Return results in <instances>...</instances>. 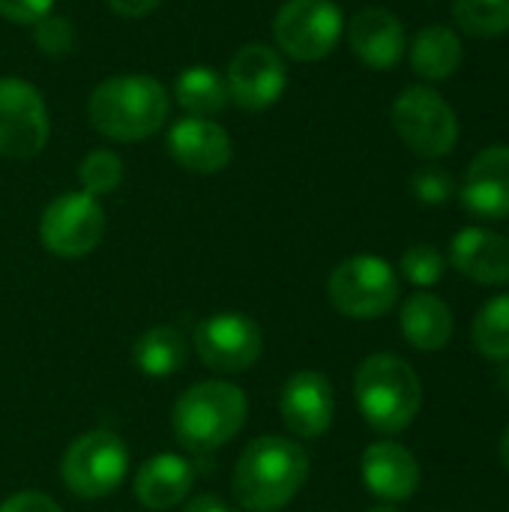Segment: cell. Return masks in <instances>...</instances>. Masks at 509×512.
I'll return each instance as SVG.
<instances>
[{"label": "cell", "mask_w": 509, "mask_h": 512, "mask_svg": "<svg viewBox=\"0 0 509 512\" xmlns=\"http://www.w3.org/2000/svg\"><path fill=\"white\" fill-rule=\"evenodd\" d=\"M309 480V453L282 435L255 438L237 459L231 489L246 512H279Z\"/></svg>", "instance_id": "1"}, {"label": "cell", "mask_w": 509, "mask_h": 512, "mask_svg": "<svg viewBox=\"0 0 509 512\" xmlns=\"http://www.w3.org/2000/svg\"><path fill=\"white\" fill-rule=\"evenodd\" d=\"M249 417L246 393L228 381H201L180 393L171 411V429L183 450L204 456L231 444Z\"/></svg>", "instance_id": "3"}, {"label": "cell", "mask_w": 509, "mask_h": 512, "mask_svg": "<svg viewBox=\"0 0 509 512\" xmlns=\"http://www.w3.org/2000/svg\"><path fill=\"white\" fill-rule=\"evenodd\" d=\"M168 153L192 174H219L231 162V138L210 117H180L168 132Z\"/></svg>", "instance_id": "14"}, {"label": "cell", "mask_w": 509, "mask_h": 512, "mask_svg": "<svg viewBox=\"0 0 509 512\" xmlns=\"http://www.w3.org/2000/svg\"><path fill=\"white\" fill-rule=\"evenodd\" d=\"M501 462H504V468L509 471V426L507 432H504V438H501Z\"/></svg>", "instance_id": "34"}, {"label": "cell", "mask_w": 509, "mask_h": 512, "mask_svg": "<svg viewBox=\"0 0 509 512\" xmlns=\"http://www.w3.org/2000/svg\"><path fill=\"white\" fill-rule=\"evenodd\" d=\"M345 30L342 9L333 0H285L273 18L276 45L303 63L327 57Z\"/></svg>", "instance_id": "8"}, {"label": "cell", "mask_w": 509, "mask_h": 512, "mask_svg": "<svg viewBox=\"0 0 509 512\" xmlns=\"http://www.w3.org/2000/svg\"><path fill=\"white\" fill-rule=\"evenodd\" d=\"M0 512H63L60 504L42 492H18L0 504Z\"/></svg>", "instance_id": "31"}, {"label": "cell", "mask_w": 509, "mask_h": 512, "mask_svg": "<svg viewBox=\"0 0 509 512\" xmlns=\"http://www.w3.org/2000/svg\"><path fill=\"white\" fill-rule=\"evenodd\" d=\"M48 108L21 78H0V156L33 159L48 141Z\"/></svg>", "instance_id": "11"}, {"label": "cell", "mask_w": 509, "mask_h": 512, "mask_svg": "<svg viewBox=\"0 0 509 512\" xmlns=\"http://www.w3.org/2000/svg\"><path fill=\"white\" fill-rule=\"evenodd\" d=\"M129 471V450L120 435L108 429H93L75 438L60 462L63 486L84 501L108 498L120 489Z\"/></svg>", "instance_id": "5"}, {"label": "cell", "mask_w": 509, "mask_h": 512, "mask_svg": "<svg viewBox=\"0 0 509 512\" xmlns=\"http://www.w3.org/2000/svg\"><path fill=\"white\" fill-rule=\"evenodd\" d=\"M393 129L420 159H441L459 141V120L453 105L432 87H405L393 102Z\"/></svg>", "instance_id": "6"}, {"label": "cell", "mask_w": 509, "mask_h": 512, "mask_svg": "<svg viewBox=\"0 0 509 512\" xmlns=\"http://www.w3.org/2000/svg\"><path fill=\"white\" fill-rule=\"evenodd\" d=\"M360 474L366 489L387 504L408 501L420 489V465L414 453L396 441H378L366 447L360 459Z\"/></svg>", "instance_id": "16"}, {"label": "cell", "mask_w": 509, "mask_h": 512, "mask_svg": "<svg viewBox=\"0 0 509 512\" xmlns=\"http://www.w3.org/2000/svg\"><path fill=\"white\" fill-rule=\"evenodd\" d=\"M369 512H399V510H396L393 504H381V507H372Z\"/></svg>", "instance_id": "36"}, {"label": "cell", "mask_w": 509, "mask_h": 512, "mask_svg": "<svg viewBox=\"0 0 509 512\" xmlns=\"http://www.w3.org/2000/svg\"><path fill=\"white\" fill-rule=\"evenodd\" d=\"M195 354L210 372L243 375L264 354V333L255 318L240 312H216L195 327Z\"/></svg>", "instance_id": "9"}, {"label": "cell", "mask_w": 509, "mask_h": 512, "mask_svg": "<svg viewBox=\"0 0 509 512\" xmlns=\"http://www.w3.org/2000/svg\"><path fill=\"white\" fill-rule=\"evenodd\" d=\"M474 345L489 360H509V294L492 297L474 318Z\"/></svg>", "instance_id": "24"}, {"label": "cell", "mask_w": 509, "mask_h": 512, "mask_svg": "<svg viewBox=\"0 0 509 512\" xmlns=\"http://www.w3.org/2000/svg\"><path fill=\"white\" fill-rule=\"evenodd\" d=\"M192 483H195V468L189 459L174 453H159L138 468L135 498L147 510L165 512L189 498Z\"/></svg>", "instance_id": "19"}, {"label": "cell", "mask_w": 509, "mask_h": 512, "mask_svg": "<svg viewBox=\"0 0 509 512\" xmlns=\"http://www.w3.org/2000/svg\"><path fill=\"white\" fill-rule=\"evenodd\" d=\"M162 0H108V6L120 15V18H144L147 12H153Z\"/></svg>", "instance_id": "32"}, {"label": "cell", "mask_w": 509, "mask_h": 512, "mask_svg": "<svg viewBox=\"0 0 509 512\" xmlns=\"http://www.w3.org/2000/svg\"><path fill=\"white\" fill-rule=\"evenodd\" d=\"M186 357H189V345H186L183 333L171 324L150 327L147 333H141L135 339V348H132L135 369L147 378L177 375L186 366Z\"/></svg>", "instance_id": "22"}, {"label": "cell", "mask_w": 509, "mask_h": 512, "mask_svg": "<svg viewBox=\"0 0 509 512\" xmlns=\"http://www.w3.org/2000/svg\"><path fill=\"white\" fill-rule=\"evenodd\" d=\"M402 276L417 288L438 285L444 276V255L429 243H417L402 255Z\"/></svg>", "instance_id": "27"}, {"label": "cell", "mask_w": 509, "mask_h": 512, "mask_svg": "<svg viewBox=\"0 0 509 512\" xmlns=\"http://www.w3.org/2000/svg\"><path fill=\"white\" fill-rule=\"evenodd\" d=\"M228 96L246 111H264L285 93L288 69L276 48L249 42L228 63Z\"/></svg>", "instance_id": "12"}, {"label": "cell", "mask_w": 509, "mask_h": 512, "mask_svg": "<svg viewBox=\"0 0 509 512\" xmlns=\"http://www.w3.org/2000/svg\"><path fill=\"white\" fill-rule=\"evenodd\" d=\"M105 237V210L87 192L57 195L39 219L42 246L66 261L90 255Z\"/></svg>", "instance_id": "10"}, {"label": "cell", "mask_w": 509, "mask_h": 512, "mask_svg": "<svg viewBox=\"0 0 509 512\" xmlns=\"http://www.w3.org/2000/svg\"><path fill=\"white\" fill-rule=\"evenodd\" d=\"M327 297L345 318H381L399 303V276L378 255H354L330 273Z\"/></svg>", "instance_id": "7"}, {"label": "cell", "mask_w": 509, "mask_h": 512, "mask_svg": "<svg viewBox=\"0 0 509 512\" xmlns=\"http://www.w3.org/2000/svg\"><path fill=\"white\" fill-rule=\"evenodd\" d=\"M402 333L417 351H441L453 339V312L435 294H414L402 306Z\"/></svg>", "instance_id": "20"}, {"label": "cell", "mask_w": 509, "mask_h": 512, "mask_svg": "<svg viewBox=\"0 0 509 512\" xmlns=\"http://www.w3.org/2000/svg\"><path fill=\"white\" fill-rule=\"evenodd\" d=\"M54 0H0V15L12 24H36L51 12Z\"/></svg>", "instance_id": "30"}, {"label": "cell", "mask_w": 509, "mask_h": 512, "mask_svg": "<svg viewBox=\"0 0 509 512\" xmlns=\"http://www.w3.org/2000/svg\"><path fill=\"white\" fill-rule=\"evenodd\" d=\"M351 51L369 66V69H393L405 54V27L402 21L381 6L360 9L351 18L348 27Z\"/></svg>", "instance_id": "17"}, {"label": "cell", "mask_w": 509, "mask_h": 512, "mask_svg": "<svg viewBox=\"0 0 509 512\" xmlns=\"http://www.w3.org/2000/svg\"><path fill=\"white\" fill-rule=\"evenodd\" d=\"M453 18L471 36H504L509 33V0H456Z\"/></svg>", "instance_id": "25"}, {"label": "cell", "mask_w": 509, "mask_h": 512, "mask_svg": "<svg viewBox=\"0 0 509 512\" xmlns=\"http://www.w3.org/2000/svg\"><path fill=\"white\" fill-rule=\"evenodd\" d=\"M183 512H231L225 507V501L222 498H216V495H195L189 504H186V510Z\"/></svg>", "instance_id": "33"}, {"label": "cell", "mask_w": 509, "mask_h": 512, "mask_svg": "<svg viewBox=\"0 0 509 512\" xmlns=\"http://www.w3.org/2000/svg\"><path fill=\"white\" fill-rule=\"evenodd\" d=\"M174 99L189 117H213L219 114L231 96L225 78L213 66H189L174 78Z\"/></svg>", "instance_id": "23"}, {"label": "cell", "mask_w": 509, "mask_h": 512, "mask_svg": "<svg viewBox=\"0 0 509 512\" xmlns=\"http://www.w3.org/2000/svg\"><path fill=\"white\" fill-rule=\"evenodd\" d=\"M450 261L462 276L480 285H507L509 237L489 228H465L453 237Z\"/></svg>", "instance_id": "18"}, {"label": "cell", "mask_w": 509, "mask_h": 512, "mask_svg": "<svg viewBox=\"0 0 509 512\" xmlns=\"http://www.w3.org/2000/svg\"><path fill=\"white\" fill-rule=\"evenodd\" d=\"M411 189H414V198L423 204H444L456 192V180L441 165H423L411 177Z\"/></svg>", "instance_id": "29"}, {"label": "cell", "mask_w": 509, "mask_h": 512, "mask_svg": "<svg viewBox=\"0 0 509 512\" xmlns=\"http://www.w3.org/2000/svg\"><path fill=\"white\" fill-rule=\"evenodd\" d=\"M279 414L291 435L306 441L321 438L333 426V414H336L333 384L315 369H303L291 375L282 387Z\"/></svg>", "instance_id": "13"}, {"label": "cell", "mask_w": 509, "mask_h": 512, "mask_svg": "<svg viewBox=\"0 0 509 512\" xmlns=\"http://www.w3.org/2000/svg\"><path fill=\"white\" fill-rule=\"evenodd\" d=\"M462 57H465L462 39L444 24L423 27L411 42V66L426 81H444L456 75V69L462 66Z\"/></svg>", "instance_id": "21"}, {"label": "cell", "mask_w": 509, "mask_h": 512, "mask_svg": "<svg viewBox=\"0 0 509 512\" xmlns=\"http://www.w3.org/2000/svg\"><path fill=\"white\" fill-rule=\"evenodd\" d=\"M33 39L39 45L42 54H51V57H63L72 51L75 45V27L63 18V15H45L33 24Z\"/></svg>", "instance_id": "28"}, {"label": "cell", "mask_w": 509, "mask_h": 512, "mask_svg": "<svg viewBox=\"0 0 509 512\" xmlns=\"http://www.w3.org/2000/svg\"><path fill=\"white\" fill-rule=\"evenodd\" d=\"M168 108H171L168 90L156 78L114 75L93 90L87 102V117L99 135L111 141L135 144L156 135L165 126Z\"/></svg>", "instance_id": "2"}, {"label": "cell", "mask_w": 509, "mask_h": 512, "mask_svg": "<svg viewBox=\"0 0 509 512\" xmlns=\"http://www.w3.org/2000/svg\"><path fill=\"white\" fill-rule=\"evenodd\" d=\"M78 180L84 186L87 195L99 198V195H111L120 183H123V162L117 153L111 150H93L81 159L78 168Z\"/></svg>", "instance_id": "26"}, {"label": "cell", "mask_w": 509, "mask_h": 512, "mask_svg": "<svg viewBox=\"0 0 509 512\" xmlns=\"http://www.w3.org/2000/svg\"><path fill=\"white\" fill-rule=\"evenodd\" d=\"M462 204L477 219H507L509 216V147L495 144L474 156L459 189Z\"/></svg>", "instance_id": "15"}, {"label": "cell", "mask_w": 509, "mask_h": 512, "mask_svg": "<svg viewBox=\"0 0 509 512\" xmlns=\"http://www.w3.org/2000/svg\"><path fill=\"white\" fill-rule=\"evenodd\" d=\"M354 399L375 432L396 435L417 420L423 387L408 360L396 354H372L354 375Z\"/></svg>", "instance_id": "4"}, {"label": "cell", "mask_w": 509, "mask_h": 512, "mask_svg": "<svg viewBox=\"0 0 509 512\" xmlns=\"http://www.w3.org/2000/svg\"><path fill=\"white\" fill-rule=\"evenodd\" d=\"M501 390L509 396V363L501 369Z\"/></svg>", "instance_id": "35"}]
</instances>
